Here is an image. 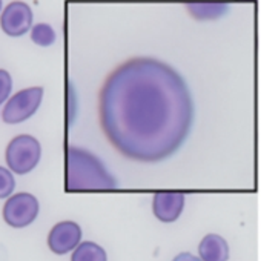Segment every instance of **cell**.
<instances>
[{"mask_svg": "<svg viewBox=\"0 0 261 261\" xmlns=\"http://www.w3.org/2000/svg\"><path fill=\"white\" fill-rule=\"evenodd\" d=\"M39 215V200L28 192H19L8 198L4 206V220L14 229L30 226Z\"/></svg>", "mask_w": 261, "mask_h": 261, "instance_id": "cell-5", "label": "cell"}, {"mask_svg": "<svg viewBox=\"0 0 261 261\" xmlns=\"http://www.w3.org/2000/svg\"><path fill=\"white\" fill-rule=\"evenodd\" d=\"M31 40L39 46H51L56 42V33L48 23H37L33 27Z\"/></svg>", "mask_w": 261, "mask_h": 261, "instance_id": "cell-12", "label": "cell"}, {"mask_svg": "<svg viewBox=\"0 0 261 261\" xmlns=\"http://www.w3.org/2000/svg\"><path fill=\"white\" fill-rule=\"evenodd\" d=\"M98 117L106 139L123 157L157 163L188 140L195 106L177 69L152 57H136L105 80Z\"/></svg>", "mask_w": 261, "mask_h": 261, "instance_id": "cell-1", "label": "cell"}, {"mask_svg": "<svg viewBox=\"0 0 261 261\" xmlns=\"http://www.w3.org/2000/svg\"><path fill=\"white\" fill-rule=\"evenodd\" d=\"M186 8L198 20L217 19L227 11V5L223 4H188Z\"/></svg>", "mask_w": 261, "mask_h": 261, "instance_id": "cell-11", "label": "cell"}, {"mask_svg": "<svg viewBox=\"0 0 261 261\" xmlns=\"http://www.w3.org/2000/svg\"><path fill=\"white\" fill-rule=\"evenodd\" d=\"M11 89H13V80L10 72L5 69H0V105L8 98Z\"/></svg>", "mask_w": 261, "mask_h": 261, "instance_id": "cell-14", "label": "cell"}, {"mask_svg": "<svg viewBox=\"0 0 261 261\" xmlns=\"http://www.w3.org/2000/svg\"><path fill=\"white\" fill-rule=\"evenodd\" d=\"M40 157H42V146L39 140L28 134L14 137L10 142L5 154V160L10 171L19 175L31 172L39 165Z\"/></svg>", "mask_w": 261, "mask_h": 261, "instance_id": "cell-3", "label": "cell"}, {"mask_svg": "<svg viewBox=\"0 0 261 261\" xmlns=\"http://www.w3.org/2000/svg\"><path fill=\"white\" fill-rule=\"evenodd\" d=\"M82 243V227L75 221L57 223L48 235V247L57 255L75 250Z\"/></svg>", "mask_w": 261, "mask_h": 261, "instance_id": "cell-7", "label": "cell"}, {"mask_svg": "<svg viewBox=\"0 0 261 261\" xmlns=\"http://www.w3.org/2000/svg\"><path fill=\"white\" fill-rule=\"evenodd\" d=\"M172 261H201V258L200 256H195V255H192L189 252H181Z\"/></svg>", "mask_w": 261, "mask_h": 261, "instance_id": "cell-15", "label": "cell"}, {"mask_svg": "<svg viewBox=\"0 0 261 261\" xmlns=\"http://www.w3.org/2000/svg\"><path fill=\"white\" fill-rule=\"evenodd\" d=\"M198 256L201 261H227L229 244L223 237L207 233L198 244Z\"/></svg>", "mask_w": 261, "mask_h": 261, "instance_id": "cell-9", "label": "cell"}, {"mask_svg": "<svg viewBox=\"0 0 261 261\" xmlns=\"http://www.w3.org/2000/svg\"><path fill=\"white\" fill-rule=\"evenodd\" d=\"M16 188V180L10 169L0 166V198H8Z\"/></svg>", "mask_w": 261, "mask_h": 261, "instance_id": "cell-13", "label": "cell"}, {"mask_svg": "<svg viewBox=\"0 0 261 261\" xmlns=\"http://www.w3.org/2000/svg\"><path fill=\"white\" fill-rule=\"evenodd\" d=\"M71 261H108L106 250L94 241H82L72 252Z\"/></svg>", "mask_w": 261, "mask_h": 261, "instance_id": "cell-10", "label": "cell"}, {"mask_svg": "<svg viewBox=\"0 0 261 261\" xmlns=\"http://www.w3.org/2000/svg\"><path fill=\"white\" fill-rule=\"evenodd\" d=\"M43 98V88H27L14 94L4 108L2 118L8 124H17L36 114Z\"/></svg>", "mask_w": 261, "mask_h": 261, "instance_id": "cell-4", "label": "cell"}, {"mask_svg": "<svg viewBox=\"0 0 261 261\" xmlns=\"http://www.w3.org/2000/svg\"><path fill=\"white\" fill-rule=\"evenodd\" d=\"M0 27L11 37L27 34L33 27V10L23 2H11L2 13Z\"/></svg>", "mask_w": 261, "mask_h": 261, "instance_id": "cell-6", "label": "cell"}, {"mask_svg": "<svg viewBox=\"0 0 261 261\" xmlns=\"http://www.w3.org/2000/svg\"><path fill=\"white\" fill-rule=\"evenodd\" d=\"M65 188L68 192L111 191L118 185L98 157L86 149L69 146L65 160Z\"/></svg>", "mask_w": 261, "mask_h": 261, "instance_id": "cell-2", "label": "cell"}, {"mask_svg": "<svg viewBox=\"0 0 261 261\" xmlns=\"http://www.w3.org/2000/svg\"><path fill=\"white\" fill-rule=\"evenodd\" d=\"M0 11H2V2H0Z\"/></svg>", "mask_w": 261, "mask_h": 261, "instance_id": "cell-16", "label": "cell"}, {"mask_svg": "<svg viewBox=\"0 0 261 261\" xmlns=\"http://www.w3.org/2000/svg\"><path fill=\"white\" fill-rule=\"evenodd\" d=\"M185 209V195L180 192H157L152 198V211L157 220L172 223Z\"/></svg>", "mask_w": 261, "mask_h": 261, "instance_id": "cell-8", "label": "cell"}]
</instances>
